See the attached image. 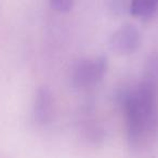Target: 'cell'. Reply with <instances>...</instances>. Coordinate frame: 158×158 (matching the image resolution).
I'll list each match as a JSON object with an SVG mask.
<instances>
[{"mask_svg":"<svg viewBox=\"0 0 158 158\" xmlns=\"http://www.w3.org/2000/svg\"><path fill=\"white\" fill-rule=\"evenodd\" d=\"M127 113L128 135L132 144H136L152 129L156 119V86L142 81L135 91L123 98Z\"/></svg>","mask_w":158,"mask_h":158,"instance_id":"6da1fadb","label":"cell"},{"mask_svg":"<svg viewBox=\"0 0 158 158\" xmlns=\"http://www.w3.org/2000/svg\"><path fill=\"white\" fill-rule=\"evenodd\" d=\"M107 69L106 56H99L93 60H81L73 67L72 81L77 88H87L98 85Z\"/></svg>","mask_w":158,"mask_h":158,"instance_id":"7a4b0ae2","label":"cell"},{"mask_svg":"<svg viewBox=\"0 0 158 158\" xmlns=\"http://www.w3.org/2000/svg\"><path fill=\"white\" fill-rule=\"evenodd\" d=\"M141 44V35L134 25L125 24L110 38V48L119 54H130L138 50Z\"/></svg>","mask_w":158,"mask_h":158,"instance_id":"3957f363","label":"cell"},{"mask_svg":"<svg viewBox=\"0 0 158 158\" xmlns=\"http://www.w3.org/2000/svg\"><path fill=\"white\" fill-rule=\"evenodd\" d=\"M53 116V95L46 86L37 90L34 103V117L37 123L44 125L52 119Z\"/></svg>","mask_w":158,"mask_h":158,"instance_id":"277c9868","label":"cell"},{"mask_svg":"<svg viewBox=\"0 0 158 158\" xmlns=\"http://www.w3.org/2000/svg\"><path fill=\"white\" fill-rule=\"evenodd\" d=\"M158 7V0H131L130 13L139 18H149Z\"/></svg>","mask_w":158,"mask_h":158,"instance_id":"5b68a950","label":"cell"},{"mask_svg":"<svg viewBox=\"0 0 158 158\" xmlns=\"http://www.w3.org/2000/svg\"><path fill=\"white\" fill-rule=\"evenodd\" d=\"M156 86L158 81V53H152L147 56L144 65V80Z\"/></svg>","mask_w":158,"mask_h":158,"instance_id":"8992f818","label":"cell"},{"mask_svg":"<svg viewBox=\"0 0 158 158\" xmlns=\"http://www.w3.org/2000/svg\"><path fill=\"white\" fill-rule=\"evenodd\" d=\"M110 9L116 15H123L128 11L130 12L131 0H108Z\"/></svg>","mask_w":158,"mask_h":158,"instance_id":"52a82bcc","label":"cell"},{"mask_svg":"<svg viewBox=\"0 0 158 158\" xmlns=\"http://www.w3.org/2000/svg\"><path fill=\"white\" fill-rule=\"evenodd\" d=\"M75 0H50V6L57 12H68L73 9Z\"/></svg>","mask_w":158,"mask_h":158,"instance_id":"ba28073f","label":"cell"}]
</instances>
